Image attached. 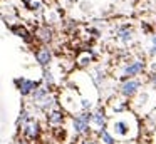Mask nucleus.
Masks as SVG:
<instances>
[{
  "instance_id": "nucleus-1",
  "label": "nucleus",
  "mask_w": 156,
  "mask_h": 144,
  "mask_svg": "<svg viewBox=\"0 0 156 144\" xmlns=\"http://www.w3.org/2000/svg\"><path fill=\"white\" fill-rule=\"evenodd\" d=\"M72 131L76 136L87 137L91 134V111H79L71 117Z\"/></svg>"
},
{
  "instance_id": "nucleus-2",
  "label": "nucleus",
  "mask_w": 156,
  "mask_h": 144,
  "mask_svg": "<svg viewBox=\"0 0 156 144\" xmlns=\"http://www.w3.org/2000/svg\"><path fill=\"white\" fill-rule=\"evenodd\" d=\"M20 132H22V137L27 141H30V142H37V141H41L42 137V124L39 122L35 117H30V119L27 121V122H24L20 127Z\"/></svg>"
},
{
  "instance_id": "nucleus-3",
  "label": "nucleus",
  "mask_w": 156,
  "mask_h": 144,
  "mask_svg": "<svg viewBox=\"0 0 156 144\" xmlns=\"http://www.w3.org/2000/svg\"><path fill=\"white\" fill-rule=\"evenodd\" d=\"M133 129H134V124H133V119H129V117H119V119H114L111 122V134L114 137H121V139L131 137Z\"/></svg>"
},
{
  "instance_id": "nucleus-4",
  "label": "nucleus",
  "mask_w": 156,
  "mask_h": 144,
  "mask_svg": "<svg viewBox=\"0 0 156 144\" xmlns=\"http://www.w3.org/2000/svg\"><path fill=\"white\" fill-rule=\"evenodd\" d=\"M141 87H143L141 79L131 77V79H124V82L119 87V92H121V96L124 97V99H133V97L141 90Z\"/></svg>"
},
{
  "instance_id": "nucleus-5",
  "label": "nucleus",
  "mask_w": 156,
  "mask_h": 144,
  "mask_svg": "<svg viewBox=\"0 0 156 144\" xmlns=\"http://www.w3.org/2000/svg\"><path fill=\"white\" fill-rule=\"evenodd\" d=\"M45 122H47V126H51L52 129L62 127V124L66 122V112L59 106L52 107L51 111L45 112Z\"/></svg>"
},
{
  "instance_id": "nucleus-6",
  "label": "nucleus",
  "mask_w": 156,
  "mask_h": 144,
  "mask_svg": "<svg viewBox=\"0 0 156 144\" xmlns=\"http://www.w3.org/2000/svg\"><path fill=\"white\" fill-rule=\"evenodd\" d=\"M146 69L144 59H136L133 62H128L122 69V77L124 79H131V77H138L139 74H143Z\"/></svg>"
},
{
  "instance_id": "nucleus-7",
  "label": "nucleus",
  "mask_w": 156,
  "mask_h": 144,
  "mask_svg": "<svg viewBox=\"0 0 156 144\" xmlns=\"http://www.w3.org/2000/svg\"><path fill=\"white\" fill-rule=\"evenodd\" d=\"M14 82H15V87L19 89V92H20V96H24V97L30 96L41 86V80H32V79H27V77H19Z\"/></svg>"
},
{
  "instance_id": "nucleus-8",
  "label": "nucleus",
  "mask_w": 156,
  "mask_h": 144,
  "mask_svg": "<svg viewBox=\"0 0 156 144\" xmlns=\"http://www.w3.org/2000/svg\"><path fill=\"white\" fill-rule=\"evenodd\" d=\"M34 55H35V60H37V64L41 67L47 69V67L51 65V62H52V50L49 49V45H39L37 49H35Z\"/></svg>"
},
{
  "instance_id": "nucleus-9",
  "label": "nucleus",
  "mask_w": 156,
  "mask_h": 144,
  "mask_svg": "<svg viewBox=\"0 0 156 144\" xmlns=\"http://www.w3.org/2000/svg\"><path fill=\"white\" fill-rule=\"evenodd\" d=\"M91 126H94L96 131L108 126V112L104 107H98L96 111H91Z\"/></svg>"
},
{
  "instance_id": "nucleus-10",
  "label": "nucleus",
  "mask_w": 156,
  "mask_h": 144,
  "mask_svg": "<svg viewBox=\"0 0 156 144\" xmlns=\"http://www.w3.org/2000/svg\"><path fill=\"white\" fill-rule=\"evenodd\" d=\"M35 39L39 42H42V45H47L49 42H52V39H54V30H52V27L41 25L35 30Z\"/></svg>"
},
{
  "instance_id": "nucleus-11",
  "label": "nucleus",
  "mask_w": 156,
  "mask_h": 144,
  "mask_svg": "<svg viewBox=\"0 0 156 144\" xmlns=\"http://www.w3.org/2000/svg\"><path fill=\"white\" fill-rule=\"evenodd\" d=\"M116 37H118L119 42L129 44V42H133V39H134V32H133V29L129 25H122V27H119V29L116 30Z\"/></svg>"
},
{
  "instance_id": "nucleus-12",
  "label": "nucleus",
  "mask_w": 156,
  "mask_h": 144,
  "mask_svg": "<svg viewBox=\"0 0 156 144\" xmlns=\"http://www.w3.org/2000/svg\"><path fill=\"white\" fill-rule=\"evenodd\" d=\"M96 141L99 144H116V137L111 134V131L108 127H102V129L96 131Z\"/></svg>"
},
{
  "instance_id": "nucleus-13",
  "label": "nucleus",
  "mask_w": 156,
  "mask_h": 144,
  "mask_svg": "<svg viewBox=\"0 0 156 144\" xmlns=\"http://www.w3.org/2000/svg\"><path fill=\"white\" fill-rule=\"evenodd\" d=\"M92 60H94V54H92L91 50H86L84 54H81V55L77 57V60H76V62H77L79 67H87Z\"/></svg>"
},
{
  "instance_id": "nucleus-14",
  "label": "nucleus",
  "mask_w": 156,
  "mask_h": 144,
  "mask_svg": "<svg viewBox=\"0 0 156 144\" xmlns=\"http://www.w3.org/2000/svg\"><path fill=\"white\" fill-rule=\"evenodd\" d=\"M12 32L15 33V35H19V37H22L24 40H30L32 37H30V32H29L25 27H22V25H12Z\"/></svg>"
},
{
  "instance_id": "nucleus-15",
  "label": "nucleus",
  "mask_w": 156,
  "mask_h": 144,
  "mask_svg": "<svg viewBox=\"0 0 156 144\" xmlns=\"http://www.w3.org/2000/svg\"><path fill=\"white\" fill-rule=\"evenodd\" d=\"M148 80H149V86H151V89L156 90V72H151V74H149Z\"/></svg>"
},
{
  "instance_id": "nucleus-16",
  "label": "nucleus",
  "mask_w": 156,
  "mask_h": 144,
  "mask_svg": "<svg viewBox=\"0 0 156 144\" xmlns=\"http://www.w3.org/2000/svg\"><path fill=\"white\" fill-rule=\"evenodd\" d=\"M149 54H151V55H156V35H153V39H151V47H149Z\"/></svg>"
},
{
  "instance_id": "nucleus-17",
  "label": "nucleus",
  "mask_w": 156,
  "mask_h": 144,
  "mask_svg": "<svg viewBox=\"0 0 156 144\" xmlns=\"http://www.w3.org/2000/svg\"><path fill=\"white\" fill-rule=\"evenodd\" d=\"M81 144H99V142L94 139V137H82Z\"/></svg>"
},
{
  "instance_id": "nucleus-18",
  "label": "nucleus",
  "mask_w": 156,
  "mask_h": 144,
  "mask_svg": "<svg viewBox=\"0 0 156 144\" xmlns=\"http://www.w3.org/2000/svg\"><path fill=\"white\" fill-rule=\"evenodd\" d=\"M14 144H32V142H30V141H27V139H24L22 136H19L17 139H15Z\"/></svg>"
},
{
  "instance_id": "nucleus-19",
  "label": "nucleus",
  "mask_w": 156,
  "mask_h": 144,
  "mask_svg": "<svg viewBox=\"0 0 156 144\" xmlns=\"http://www.w3.org/2000/svg\"><path fill=\"white\" fill-rule=\"evenodd\" d=\"M22 2H24V3H25V7L29 9V7L32 5V3H35V2H41V0H22Z\"/></svg>"
}]
</instances>
